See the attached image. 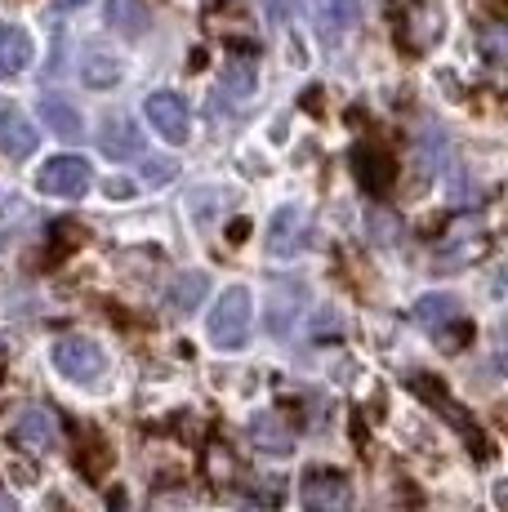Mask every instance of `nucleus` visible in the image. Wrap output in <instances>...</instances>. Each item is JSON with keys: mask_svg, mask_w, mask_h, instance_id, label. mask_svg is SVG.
Listing matches in <instances>:
<instances>
[{"mask_svg": "<svg viewBox=\"0 0 508 512\" xmlns=\"http://www.w3.org/2000/svg\"><path fill=\"white\" fill-rule=\"evenodd\" d=\"M250 326H254V299L246 285H228L219 294V303L210 308V343L219 352H241L250 343Z\"/></svg>", "mask_w": 508, "mask_h": 512, "instance_id": "1", "label": "nucleus"}, {"mask_svg": "<svg viewBox=\"0 0 508 512\" xmlns=\"http://www.w3.org/2000/svg\"><path fill=\"white\" fill-rule=\"evenodd\" d=\"M299 504H304V512H353V486H348L344 472L312 468L299 486Z\"/></svg>", "mask_w": 508, "mask_h": 512, "instance_id": "2", "label": "nucleus"}, {"mask_svg": "<svg viewBox=\"0 0 508 512\" xmlns=\"http://www.w3.org/2000/svg\"><path fill=\"white\" fill-rule=\"evenodd\" d=\"M143 116H148V125L156 134H161L170 147H183L192 134V116H188V103H183L174 90H156L143 98Z\"/></svg>", "mask_w": 508, "mask_h": 512, "instance_id": "3", "label": "nucleus"}, {"mask_svg": "<svg viewBox=\"0 0 508 512\" xmlns=\"http://www.w3.org/2000/svg\"><path fill=\"white\" fill-rule=\"evenodd\" d=\"M36 187L45 196H85L94 187V170L85 156H54L45 161V170L36 174Z\"/></svg>", "mask_w": 508, "mask_h": 512, "instance_id": "4", "label": "nucleus"}, {"mask_svg": "<svg viewBox=\"0 0 508 512\" xmlns=\"http://www.w3.org/2000/svg\"><path fill=\"white\" fill-rule=\"evenodd\" d=\"M54 366L63 379H76V383H94L103 374V348L94 339H81V334H72V339H58L54 343Z\"/></svg>", "mask_w": 508, "mask_h": 512, "instance_id": "5", "label": "nucleus"}, {"mask_svg": "<svg viewBox=\"0 0 508 512\" xmlns=\"http://www.w3.org/2000/svg\"><path fill=\"white\" fill-rule=\"evenodd\" d=\"M9 437H14L23 450H32V455H50V450H58V419H54V410L27 406L23 415L14 419Z\"/></svg>", "mask_w": 508, "mask_h": 512, "instance_id": "6", "label": "nucleus"}, {"mask_svg": "<svg viewBox=\"0 0 508 512\" xmlns=\"http://www.w3.org/2000/svg\"><path fill=\"white\" fill-rule=\"evenodd\" d=\"M304 236H308L304 210H295V205H281V210L272 214V223H268V254H272V259H295V254L308 245Z\"/></svg>", "mask_w": 508, "mask_h": 512, "instance_id": "7", "label": "nucleus"}, {"mask_svg": "<svg viewBox=\"0 0 508 512\" xmlns=\"http://www.w3.org/2000/svg\"><path fill=\"white\" fill-rule=\"evenodd\" d=\"M36 143H41V134H36V125L23 116V107L0 103V152H5L9 161H27V156L36 152Z\"/></svg>", "mask_w": 508, "mask_h": 512, "instance_id": "8", "label": "nucleus"}, {"mask_svg": "<svg viewBox=\"0 0 508 512\" xmlns=\"http://www.w3.org/2000/svg\"><path fill=\"white\" fill-rule=\"evenodd\" d=\"M353 165H357V179L366 183V192H370V196H384L388 187L397 183V165H393V156H388L379 143H361L357 152H353Z\"/></svg>", "mask_w": 508, "mask_h": 512, "instance_id": "9", "label": "nucleus"}, {"mask_svg": "<svg viewBox=\"0 0 508 512\" xmlns=\"http://www.w3.org/2000/svg\"><path fill=\"white\" fill-rule=\"evenodd\" d=\"M250 441L263 455H290V450H295V428H290L277 410H263V415L250 419Z\"/></svg>", "mask_w": 508, "mask_h": 512, "instance_id": "10", "label": "nucleus"}, {"mask_svg": "<svg viewBox=\"0 0 508 512\" xmlns=\"http://www.w3.org/2000/svg\"><path fill=\"white\" fill-rule=\"evenodd\" d=\"M99 152L112 156V161H130V156L143 152V134L134 130L130 116H107L99 130Z\"/></svg>", "mask_w": 508, "mask_h": 512, "instance_id": "11", "label": "nucleus"}, {"mask_svg": "<svg viewBox=\"0 0 508 512\" xmlns=\"http://www.w3.org/2000/svg\"><path fill=\"white\" fill-rule=\"evenodd\" d=\"M41 121H45V130L58 134L63 143H76L85 134L81 112H76V107L67 103L63 94H41Z\"/></svg>", "mask_w": 508, "mask_h": 512, "instance_id": "12", "label": "nucleus"}, {"mask_svg": "<svg viewBox=\"0 0 508 512\" xmlns=\"http://www.w3.org/2000/svg\"><path fill=\"white\" fill-rule=\"evenodd\" d=\"M107 27H112L116 36L139 41V36H148V27H152V9L143 5V0H107Z\"/></svg>", "mask_w": 508, "mask_h": 512, "instance_id": "13", "label": "nucleus"}, {"mask_svg": "<svg viewBox=\"0 0 508 512\" xmlns=\"http://www.w3.org/2000/svg\"><path fill=\"white\" fill-rule=\"evenodd\" d=\"M27 63H32V36L14 23H0V81L18 76Z\"/></svg>", "mask_w": 508, "mask_h": 512, "instance_id": "14", "label": "nucleus"}, {"mask_svg": "<svg viewBox=\"0 0 508 512\" xmlns=\"http://www.w3.org/2000/svg\"><path fill=\"white\" fill-rule=\"evenodd\" d=\"M125 67L116 54H107V49H85L81 54V81L90 85V90H112V85H121Z\"/></svg>", "mask_w": 508, "mask_h": 512, "instance_id": "15", "label": "nucleus"}, {"mask_svg": "<svg viewBox=\"0 0 508 512\" xmlns=\"http://www.w3.org/2000/svg\"><path fill=\"white\" fill-rule=\"evenodd\" d=\"M219 90L228 98H237V103H246V98L259 90V67H254V58H228V63H223Z\"/></svg>", "mask_w": 508, "mask_h": 512, "instance_id": "16", "label": "nucleus"}, {"mask_svg": "<svg viewBox=\"0 0 508 512\" xmlns=\"http://www.w3.org/2000/svg\"><path fill=\"white\" fill-rule=\"evenodd\" d=\"M205 294H210V277H205V272H179L170 294H165V303H170L174 312H192L205 303Z\"/></svg>", "mask_w": 508, "mask_h": 512, "instance_id": "17", "label": "nucleus"}, {"mask_svg": "<svg viewBox=\"0 0 508 512\" xmlns=\"http://www.w3.org/2000/svg\"><path fill=\"white\" fill-rule=\"evenodd\" d=\"M415 321L428 330H446L451 321H459V299L455 294H424L415 303Z\"/></svg>", "mask_w": 508, "mask_h": 512, "instance_id": "18", "label": "nucleus"}, {"mask_svg": "<svg viewBox=\"0 0 508 512\" xmlns=\"http://www.w3.org/2000/svg\"><path fill=\"white\" fill-rule=\"evenodd\" d=\"M312 9L326 36H344L357 23V0H312Z\"/></svg>", "mask_w": 508, "mask_h": 512, "instance_id": "19", "label": "nucleus"}, {"mask_svg": "<svg viewBox=\"0 0 508 512\" xmlns=\"http://www.w3.org/2000/svg\"><path fill=\"white\" fill-rule=\"evenodd\" d=\"M286 290H290V281H281L277 290H272V303H268V330L277 334V339H286V334H290V321H295V312H299V308H290Z\"/></svg>", "mask_w": 508, "mask_h": 512, "instance_id": "20", "label": "nucleus"}, {"mask_svg": "<svg viewBox=\"0 0 508 512\" xmlns=\"http://www.w3.org/2000/svg\"><path fill=\"white\" fill-rule=\"evenodd\" d=\"M419 161H424V174L442 170V161H446V134L442 130H424V134H419Z\"/></svg>", "mask_w": 508, "mask_h": 512, "instance_id": "21", "label": "nucleus"}, {"mask_svg": "<svg viewBox=\"0 0 508 512\" xmlns=\"http://www.w3.org/2000/svg\"><path fill=\"white\" fill-rule=\"evenodd\" d=\"M81 468H85V477L90 481H103V472H107V464H112V450L103 446L99 437H90V450H81Z\"/></svg>", "mask_w": 508, "mask_h": 512, "instance_id": "22", "label": "nucleus"}, {"mask_svg": "<svg viewBox=\"0 0 508 512\" xmlns=\"http://www.w3.org/2000/svg\"><path fill=\"white\" fill-rule=\"evenodd\" d=\"M143 179L156 183V187H161V183H170V179H174V161H165V156H156V161L143 165Z\"/></svg>", "mask_w": 508, "mask_h": 512, "instance_id": "23", "label": "nucleus"}, {"mask_svg": "<svg viewBox=\"0 0 508 512\" xmlns=\"http://www.w3.org/2000/svg\"><path fill=\"white\" fill-rule=\"evenodd\" d=\"M103 192L112 196V201H130V196H134V183L116 174V179H107V183H103Z\"/></svg>", "mask_w": 508, "mask_h": 512, "instance_id": "24", "label": "nucleus"}, {"mask_svg": "<svg viewBox=\"0 0 508 512\" xmlns=\"http://www.w3.org/2000/svg\"><path fill=\"white\" fill-rule=\"evenodd\" d=\"M107 508H112V512H130V499H125V490H112V495H107Z\"/></svg>", "mask_w": 508, "mask_h": 512, "instance_id": "25", "label": "nucleus"}, {"mask_svg": "<svg viewBox=\"0 0 508 512\" xmlns=\"http://www.w3.org/2000/svg\"><path fill=\"white\" fill-rule=\"evenodd\" d=\"M246 232H250V223L237 219V223H232V236H228V241H246Z\"/></svg>", "mask_w": 508, "mask_h": 512, "instance_id": "26", "label": "nucleus"}, {"mask_svg": "<svg viewBox=\"0 0 508 512\" xmlns=\"http://www.w3.org/2000/svg\"><path fill=\"white\" fill-rule=\"evenodd\" d=\"M9 477H18V481H23V486H32V468H23V464H14V468H9Z\"/></svg>", "mask_w": 508, "mask_h": 512, "instance_id": "27", "label": "nucleus"}, {"mask_svg": "<svg viewBox=\"0 0 508 512\" xmlns=\"http://www.w3.org/2000/svg\"><path fill=\"white\" fill-rule=\"evenodd\" d=\"M76 5H85V0H58V9H76Z\"/></svg>", "mask_w": 508, "mask_h": 512, "instance_id": "28", "label": "nucleus"}, {"mask_svg": "<svg viewBox=\"0 0 508 512\" xmlns=\"http://www.w3.org/2000/svg\"><path fill=\"white\" fill-rule=\"evenodd\" d=\"M0 512H18V508H14V504H9V499H5V495H0Z\"/></svg>", "mask_w": 508, "mask_h": 512, "instance_id": "29", "label": "nucleus"}]
</instances>
